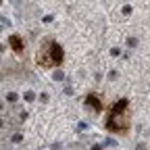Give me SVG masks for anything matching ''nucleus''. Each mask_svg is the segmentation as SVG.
<instances>
[{
  "label": "nucleus",
  "mask_w": 150,
  "mask_h": 150,
  "mask_svg": "<svg viewBox=\"0 0 150 150\" xmlns=\"http://www.w3.org/2000/svg\"><path fill=\"white\" fill-rule=\"evenodd\" d=\"M65 61V48L54 40L52 35L44 38V40L40 42V46H38L35 50V65L40 67V69H56V67H61Z\"/></svg>",
  "instance_id": "2"
},
{
  "label": "nucleus",
  "mask_w": 150,
  "mask_h": 150,
  "mask_svg": "<svg viewBox=\"0 0 150 150\" xmlns=\"http://www.w3.org/2000/svg\"><path fill=\"white\" fill-rule=\"evenodd\" d=\"M8 46L15 54H23L25 52V42H23V38L19 35V33H13L8 35Z\"/></svg>",
  "instance_id": "4"
},
{
  "label": "nucleus",
  "mask_w": 150,
  "mask_h": 150,
  "mask_svg": "<svg viewBox=\"0 0 150 150\" xmlns=\"http://www.w3.org/2000/svg\"><path fill=\"white\" fill-rule=\"evenodd\" d=\"M83 104H86L90 110H94V112H102V110H104V104H102V100H100V98H98L94 92H92V94H88V96L83 98Z\"/></svg>",
  "instance_id": "3"
},
{
  "label": "nucleus",
  "mask_w": 150,
  "mask_h": 150,
  "mask_svg": "<svg viewBox=\"0 0 150 150\" xmlns=\"http://www.w3.org/2000/svg\"><path fill=\"white\" fill-rule=\"evenodd\" d=\"M104 129L115 136H125L131 129V104L127 98H117L106 110Z\"/></svg>",
  "instance_id": "1"
}]
</instances>
